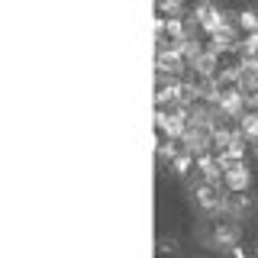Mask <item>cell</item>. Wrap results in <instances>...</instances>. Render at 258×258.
<instances>
[{
    "label": "cell",
    "mask_w": 258,
    "mask_h": 258,
    "mask_svg": "<svg viewBox=\"0 0 258 258\" xmlns=\"http://www.w3.org/2000/svg\"><path fill=\"white\" fill-rule=\"evenodd\" d=\"M200 239L210 248H216V252H229V248H236L242 242V226L236 220H229V216H216L207 226V232H200Z\"/></svg>",
    "instance_id": "cell-1"
},
{
    "label": "cell",
    "mask_w": 258,
    "mask_h": 258,
    "mask_svg": "<svg viewBox=\"0 0 258 258\" xmlns=\"http://www.w3.org/2000/svg\"><path fill=\"white\" fill-rule=\"evenodd\" d=\"M190 197H194V204H197L204 213L210 216V220H216V216H223V200H226V194H223V184H216V181H204V177H197V181H190Z\"/></svg>",
    "instance_id": "cell-2"
},
{
    "label": "cell",
    "mask_w": 258,
    "mask_h": 258,
    "mask_svg": "<svg viewBox=\"0 0 258 258\" xmlns=\"http://www.w3.org/2000/svg\"><path fill=\"white\" fill-rule=\"evenodd\" d=\"M252 210H255V197L248 190H242V194H226V200H223V216H229V220H245V216H252Z\"/></svg>",
    "instance_id": "cell-3"
},
{
    "label": "cell",
    "mask_w": 258,
    "mask_h": 258,
    "mask_svg": "<svg viewBox=\"0 0 258 258\" xmlns=\"http://www.w3.org/2000/svg\"><path fill=\"white\" fill-rule=\"evenodd\" d=\"M248 184H252V171H248L245 161L229 165L223 171V187H226V194H242V190H248Z\"/></svg>",
    "instance_id": "cell-4"
},
{
    "label": "cell",
    "mask_w": 258,
    "mask_h": 258,
    "mask_svg": "<svg viewBox=\"0 0 258 258\" xmlns=\"http://www.w3.org/2000/svg\"><path fill=\"white\" fill-rule=\"evenodd\" d=\"M197 177L223 184V165H220V158H216L213 152H204V155H197Z\"/></svg>",
    "instance_id": "cell-5"
},
{
    "label": "cell",
    "mask_w": 258,
    "mask_h": 258,
    "mask_svg": "<svg viewBox=\"0 0 258 258\" xmlns=\"http://www.w3.org/2000/svg\"><path fill=\"white\" fill-rule=\"evenodd\" d=\"M171 168H174V174H181V177H194V171H197V155H194V152H181V155L171 161Z\"/></svg>",
    "instance_id": "cell-6"
},
{
    "label": "cell",
    "mask_w": 258,
    "mask_h": 258,
    "mask_svg": "<svg viewBox=\"0 0 258 258\" xmlns=\"http://www.w3.org/2000/svg\"><path fill=\"white\" fill-rule=\"evenodd\" d=\"M177 252H181V242L171 239V236H158L155 239V255L158 258H177Z\"/></svg>",
    "instance_id": "cell-7"
},
{
    "label": "cell",
    "mask_w": 258,
    "mask_h": 258,
    "mask_svg": "<svg viewBox=\"0 0 258 258\" xmlns=\"http://www.w3.org/2000/svg\"><path fill=\"white\" fill-rule=\"evenodd\" d=\"M236 23H239V29L248 32V36H255V32H258V13L255 10H239L236 13Z\"/></svg>",
    "instance_id": "cell-8"
},
{
    "label": "cell",
    "mask_w": 258,
    "mask_h": 258,
    "mask_svg": "<svg viewBox=\"0 0 258 258\" xmlns=\"http://www.w3.org/2000/svg\"><path fill=\"white\" fill-rule=\"evenodd\" d=\"M184 7H187V0H158V13L161 16H181L184 13Z\"/></svg>",
    "instance_id": "cell-9"
},
{
    "label": "cell",
    "mask_w": 258,
    "mask_h": 258,
    "mask_svg": "<svg viewBox=\"0 0 258 258\" xmlns=\"http://www.w3.org/2000/svg\"><path fill=\"white\" fill-rule=\"evenodd\" d=\"M226 255H229V258H252V248H248V245H242V242H239V245H236V248H229Z\"/></svg>",
    "instance_id": "cell-10"
}]
</instances>
